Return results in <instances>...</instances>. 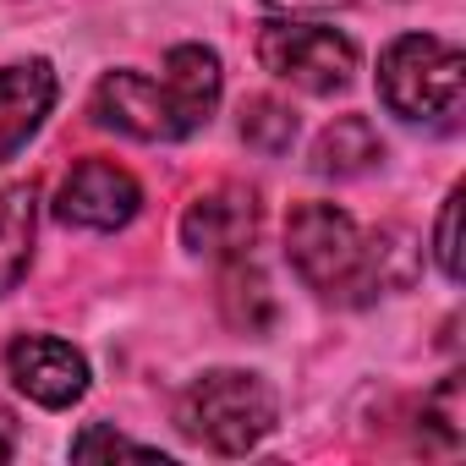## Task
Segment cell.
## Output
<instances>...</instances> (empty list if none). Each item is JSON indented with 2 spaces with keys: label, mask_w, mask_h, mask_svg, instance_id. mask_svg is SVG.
<instances>
[{
  "label": "cell",
  "mask_w": 466,
  "mask_h": 466,
  "mask_svg": "<svg viewBox=\"0 0 466 466\" xmlns=\"http://www.w3.org/2000/svg\"><path fill=\"white\" fill-rule=\"evenodd\" d=\"M286 258L308 291L340 308H368L395 297L422 269V242L406 225L362 230L335 203H297L286 219Z\"/></svg>",
  "instance_id": "cell-1"
},
{
  "label": "cell",
  "mask_w": 466,
  "mask_h": 466,
  "mask_svg": "<svg viewBox=\"0 0 466 466\" xmlns=\"http://www.w3.org/2000/svg\"><path fill=\"white\" fill-rule=\"evenodd\" d=\"M417 444L433 450V455H455L466 444V406H461V373H450L428 400H422V417H417Z\"/></svg>",
  "instance_id": "cell-13"
},
{
  "label": "cell",
  "mask_w": 466,
  "mask_h": 466,
  "mask_svg": "<svg viewBox=\"0 0 466 466\" xmlns=\"http://www.w3.org/2000/svg\"><path fill=\"white\" fill-rule=\"evenodd\" d=\"M6 373L45 411H66L88 395V357L61 335H17L6 346Z\"/></svg>",
  "instance_id": "cell-8"
},
{
  "label": "cell",
  "mask_w": 466,
  "mask_h": 466,
  "mask_svg": "<svg viewBox=\"0 0 466 466\" xmlns=\"http://www.w3.org/2000/svg\"><path fill=\"white\" fill-rule=\"evenodd\" d=\"M280 422V395L264 373L208 368L176 400V428L208 455H253Z\"/></svg>",
  "instance_id": "cell-3"
},
{
  "label": "cell",
  "mask_w": 466,
  "mask_h": 466,
  "mask_svg": "<svg viewBox=\"0 0 466 466\" xmlns=\"http://www.w3.org/2000/svg\"><path fill=\"white\" fill-rule=\"evenodd\" d=\"M433 258H439L444 280H461V187L444 192V208L433 225Z\"/></svg>",
  "instance_id": "cell-16"
},
{
  "label": "cell",
  "mask_w": 466,
  "mask_h": 466,
  "mask_svg": "<svg viewBox=\"0 0 466 466\" xmlns=\"http://www.w3.org/2000/svg\"><path fill=\"white\" fill-rule=\"evenodd\" d=\"M225 72L208 45H176L165 56V72L148 77L137 66H116L94 83V121L137 137V143H181L198 127H208L219 105Z\"/></svg>",
  "instance_id": "cell-2"
},
{
  "label": "cell",
  "mask_w": 466,
  "mask_h": 466,
  "mask_svg": "<svg viewBox=\"0 0 466 466\" xmlns=\"http://www.w3.org/2000/svg\"><path fill=\"white\" fill-rule=\"evenodd\" d=\"M94 455H143V461H165L159 444L127 439V433H116L110 422H88V428L72 439V461H94Z\"/></svg>",
  "instance_id": "cell-15"
},
{
  "label": "cell",
  "mask_w": 466,
  "mask_h": 466,
  "mask_svg": "<svg viewBox=\"0 0 466 466\" xmlns=\"http://www.w3.org/2000/svg\"><path fill=\"white\" fill-rule=\"evenodd\" d=\"M56 66L50 61H12V66H0V165L17 159L34 132L45 127V116L56 110Z\"/></svg>",
  "instance_id": "cell-9"
},
{
  "label": "cell",
  "mask_w": 466,
  "mask_h": 466,
  "mask_svg": "<svg viewBox=\"0 0 466 466\" xmlns=\"http://www.w3.org/2000/svg\"><path fill=\"white\" fill-rule=\"evenodd\" d=\"M237 132H242V143H248L253 154H269V159H275V154H291V143H297V116H291V105L258 94V99L242 105Z\"/></svg>",
  "instance_id": "cell-14"
},
{
  "label": "cell",
  "mask_w": 466,
  "mask_h": 466,
  "mask_svg": "<svg viewBox=\"0 0 466 466\" xmlns=\"http://www.w3.org/2000/svg\"><path fill=\"white\" fill-rule=\"evenodd\" d=\"M258 66L269 77L291 83L297 94L329 99V94L351 88V77H357V45L340 28L280 17V23H264V34H258Z\"/></svg>",
  "instance_id": "cell-5"
},
{
  "label": "cell",
  "mask_w": 466,
  "mask_h": 466,
  "mask_svg": "<svg viewBox=\"0 0 466 466\" xmlns=\"http://www.w3.org/2000/svg\"><path fill=\"white\" fill-rule=\"evenodd\" d=\"M258 192L242 187V181H219L208 192H198L181 214V248L198 253V258H248V248L258 242Z\"/></svg>",
  "instance_id": "cell-6"
},
{
  "label": "cell",
  "mask_w": 466,
  "mask_h": 466,
  "mask_svg": "<svg viewBox=\"0 0 466 466\" xmlns=\"http://www.w3.org/2000/svg\"><path fill=\"white\" fill-rule=\"evenodd\" d=\"M313 176L324 181H357L373 165H384V137L368 116H335L319 137H313Z\"/></svg>",
  "instance_id": "cell-10"
},
{
  "label": "cell",
  "mask_w": 466,
  "mask_h": 466,
  "mask_svg": "<svg viewBox=\"0 0 466 466\" xmlns=\"http://www.w3.org/2000/svg\"><path fill=\"white\" fill-rule=\"evenodd\" d=\"M264 6L297 17V12H335V6H351V0H264Z\"/></svg>",
  "instance_id": "cell-17"
},
{
  "label": "cell",
  "mask_w": 466,
  "mask_h": 466,
  "mask_svg": "<svg viewBox=\"0 0 466 466\" xmlns=\"http://www.w3.org/2000/svg\"><path fill=\"white\" fill-rule=\"evenodd\" d=\"M219 308H225L230 329H248V335H264V329L275 324L269 280H264L248 258H230V269H225V291H219Z\"/></svg>",
  "instance_id": "cell-12"
},
{
  "label": "cell",
  "mask_w": 466,
  "mask_h": 466,
  "mask_svg": "<svg viewBox=\"0 0 466 466\" xmlns=\"http://www.w3.org/2000/svg\"><path fill=\"white\" fill-rule=\"evenodd\" d=\"M17 455V417L0 406V461H12Z\"/></svg>",
  "instance_id": "cell-18"
},
{
  "label": "cell",
  "mask_w": 466,
  "mask_h": 466,
  "mask_svg": "<svg viewBox=\"0 0 466 466\" xmlns=\"http://www.w3.org/2000/svg\"><path fill=\"white\" fill-rule=\"evenodd\" d=\"M34 237H39V192L34 181H6L0 187V297L23 286L34 264Z\"/></svg>",
  "instance_id": "cell-11"
},
{
  "label": "cell",
  "mask_w": 466,
  "mask_h": 466,
  "mask_svg": "<svg viewBox=\"0 0 466 466\" xmlns=\"http://www.w3.org/2000/svg\"><path fill=\"white\" fill-rule=\"evenodd\" d=\"M137 208H143V187L116 159H83L56 192V219L77 230H121L137 219Z\"/></svg>",
  "instance_id": "cell-7"
},
{
  "label": "cell",
  "mask_w": 466,
  "mask_h": 466,
  "mask_svg": "<svg viewBox=\"0 0 466 466\" xmlns=\"http://www.w3.org/2000/svg\"><path fill=\"white\" fill-rule=\"evenodd\" d=\"M379 99L390 116L433 132H455L466 105V56L433 34H400L379 56Z\"/></svg>",
  "instance_id": "cell-4"
}]
</instances>
